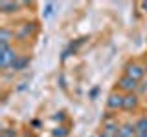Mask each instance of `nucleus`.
I'll list each match as a JSON object with an SVG mask.
<instances>
[{
    "mask_svg": "<svg viewBox=\"0 0 147 137\" xmlns=\"http://www.w3.org/2000/svg\"><path fill=\"white\" fill-rule=\"evenodd\" d=\"M140 7H142V11H144V13H147V0L140 2Z\"/></svg>",
    "mask_w": 147,
    "mask_h": 137,
    "instance_id": "nucleus-12",
    "label": "nucleus"
},
{
    "mask_svg": "<svg viewBox=\"0 0 147 137\" xmlns=\"http://www.w3.org/2000/svg\"><path fill=\"white\" fill-rule=\"evenodd\" d=\"M138 82L134 79H131V77H127V75H123V77H119V80H118V90L121 91V93H134V91L138 90Z\"/></svg>",
    "mask_w": 147,
    "mask_h": 137,
    "instance_id": "nucleus-3",
    "label": "nucleus"
},
{
    "mask_svg": "<svg viewBox=\"0 0 147 137\" xmlns=\"http://www.w3.org/2000/svg\"><path fill=\"white\" fill-rule=\"evenodd\" d=\"M138 102H140V99H138L136 93H127L125 95V100H123V110L132 112V110L138 108Z\"/></svg>",
    "mask_w": 147,
    "mask_h": 137,
    "instance_id": "nucleus-6",
    "label": "nucleus"
},
{
    "mask_svg": "<svg viewBox=\"0 0 147 137\" xmlns=\"http://www.w3.org/2000/svg\"><path fill=\"white\" fill-rule=\"evenodd\" d=\"M28 62H30V59L24 57V55H18V57L15 59V62L11 64V70L13 71H20V70H26Z\"/></svg>",
    "mask_w": 147,
    "mask_h": 137,
    "instance_id": "nucleus-8",
    "label": "nucleus"
},
{
    "mask_svg": "<svg viewBox=\"0 0 147 137\" xmlns=\"http://www.w3.org/2000/svg\"><path fill=\"white\" fill-rule=\"evenodd\" d=\"M13 37H15V33H13L9 27H2L0 29V46H9L13 40Z\"/></svg>",
    "mask_w": 147,
    "mask_h": 137,
    "instance_id": "nucleus-7",
    "label": "nucleus"
},
{
    "mask_svg": "<svg viewBox=\"0 0 147 137\" xmlns=\"http://www.w3.org/2000/svg\"><path fill=\"white\" fill-rule=\"evenodd\" d=\"M136 137H147V134H138Z\"/></svg>",
    "mask_w": 147,
    "mask_h": 137,
    "instance_id": "nucleus-14",
    "label": "nucleus"
},
{
    "mask_svg": "<svg viewBox=\"0 0 147 137\" xmlns=\"http://www.w3.org/2000/svg\"><path fill=\"white\" fill-rule=\"evenodd\" d=\"M99 137H114V135H109V134H101Z\"/></svg>",
    "mask_w": 147,
    "mask_h": 137,
    "instance_id": "nucleus-13",
    "label": "nucleus"
},
{
    "mask_svg": "<svg viewBox=\"0 0 147 137\" xmlns=\"http://www.w3.org/2000/svg\"><path fill=\"white\" fill-rule=\"evenodd\" d=\"M20 4L18 2H0V11L2 13H15L18 11Z\"/></svg>",
    "mask_w": 147,
    "mask_h": 137,
    "instance_id": "nucleus-9",
    "label": "nucleus"
},
{
    "mask_svg": "<svg viewBox=\"0 0 147 137\" xmlns=\"http://www.w3.org/2000/svg\"><path fill=\"white\" fill-rule=\"evenodd\" d=\"M18 57L17 51L11 48V46H0V66L4 70L11 68V64L15 62V59Z\"/></svg>",
    "mask_w": 147,
    "mask_h": 137,
    "instance_id": "nucleus-2",
    "label": "nucleus"
},
{
    "mask_svg": "<svg viewBox=\"0 0 147 137\" xmlns=\"http://www.w3.org/2000/svg\"><path fill=\"white\" fill-rule=\"evenodd\" d=\"M145 66L144 64H140V62H129L125 64V73L123 75H127V77H131V79H134L136 82H140L142 79L145 77Z\"/></svg>",
    "mask_w": 147,
    "mask_h": 137,
    "instance_id": "nucleus-1",
    "label": "nucleus"
},
{
    "mask_svg": "<svg viewBox=\"0 0 147 137\" xmlns=\"http://www.w3.org/2000/svg\"><path fill=\"white\" fill-rule=\"evenodd\" d=\"M134 126H136V134H147V115L138 117Z\"/></svg>",
    "mask_w": 147,
    "mask_h": 137,
    "instance_id": "nucleus-10",
    "label": "nucleus"
},
{
    "mask_svg": "<svg viewBox=\"0 0 147 137\" xmlns=\"http://www.w3.org/2000/svg\"><path fill=\"white\" fill-rule=\"evenodd\" d=\"M123 100H125V93L112 91L107 97V108L109 110H123Z\"/></svg>",
    "mask_w": 147,
    "mask_h": 137,
    "instance_id": "nucleus-4",
    "label": "nucleus"
},
{
    "mask_svg": "<svg viewBox=\"0 0 147 137\" xmlns=\"http://www.w3.org/2000/svg\"><path fill=\"white\" fill-rule=\"evenodd\" d=\"M118 137H136V126L132 122H125V124H119V130H118Z\"/></svg>",
    "mask_w": 147,
    "mask_h": 137,
    "instance_id": "nucleus-5",
    "label": "nucleus"
},
{
    "mask_svg": "<svg viewBox=\"0 0 147 137\" xmlns=\"http://www.w3.org/2000/svg\"><path fill=\"white\" fill-rule=\"evenodd\" d=\"M66 135H68V130L64 126H59L53 130V137H66Z\"/></svg>",
    "mask_w": 147,
    "mask_h": 137,
    "instance_id": "nucleus-11",
    "label": "nucleus"
},
{
    "mask_svg": "<svg viewBox=\"0 0 147 137\" xmlns=\"http://www.w3.org/2000/svg\"><path fill=\"white\" fill-rule=\"evenodd\" d=\"M145 71H147V64H145Z\"/></svg>",
    "mask_w": 147,
    "mask_h": 137,
    "instance_id": "nucleus-15",
    "label": "nucleus"
}]
</instances>
